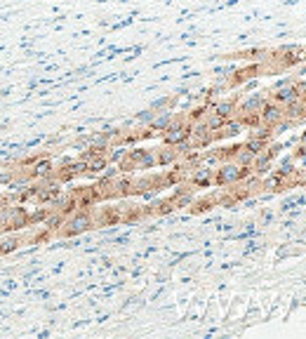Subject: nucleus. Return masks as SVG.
<instances>
[{
	"label": "nucleus",
	"mask_w": 306,
	"mask_h": 339,
	"mask_svg": "<svg viewBox=\"0 0 306 339\" xmlns=\"http://www.w3.org/2000/svg\"><path fill=\"white\" fill-rule=\"evenodd\" d=\"M90 226H92V215H87V212H78V215L66 224L64 236H78V233H82V231H87Z\"/></svg>",
	"instance_id": "20e7f679"
},
{
	"label": "nucleus",
	"mask_w": 306,
	"mask_h": 339,
	"mask_svg": "<svg viewBox=\"0 0 306 339\" xmlns=\"http://www.w3.org/2000/svg\"><path fill=\"white\" fill-rule=\"evenodd\" d=\"M156 118V113L148 109V111H142L139 116H137V122H142V125H151V120Z\"/></svg>",
	"instance_id": "9b49d317"
},
{
	"label": "nucleus",
	"mask_w": 306,
	"mask_h": 339,
	"mask_svg": "<svg viewBox=\"0 0 306 339\" xmlns=\"http://www.w3.org/2000/svg\"><path fill=\"white\" fill-rule=\"evenodd\" d=\"M254 160V153L252 151H247L245 146H240L238 151H236V156H233V163H238L240 167H250Z\"/></svg>",
	"instance_id": "1a4fd4ad"
},
{
	"label": "nucleus",
	"mask_w": 306,
	"mask_h": 339,
	"mask_svg": "<svg viewBox=\"0 0 306 339\" xmlns=\"http://www.w3.org/2000/svg\"><path fill=\"white\" fill-rule=\"evenodd\" d=\"M127 156H130V160L134 163L137 170H151L156 163V151H146V149H132L127 151Z\"/></svg>",
	"instance_id": "7ed1b4c3"
},
{
	"label": "nucleus",
	"mask_w": 306,
	"mask_h": 339,
	"mask_svg": "<svg viewBox=\"0 0 306 339\" xmlns=\"http://www.w3.org/2000/svg\"><path fill=\"white\" fill-rule=\"evenodd\" d=\"M212 111H217L219 116H224V118H233L236 116V109H238V99L236 97H231V99H224V101H217L210 106Z\"/></svg>",
	"instance_id": "0eeeda50"
},
{
	"label": "nucleus",
	"mask_w": 306,
	"mask_h": 339,
	"mask_svg": "<svg viewBox=\"0 0 306 339\" xmlns=\"http://www.w3.org/2000/svg\"><path fill=\"white\" fill-rule=\"evenodd\" d=\"M302 101H304V104H306V90H304V95H302Z\"/></svg>",
	"instance_id": "ddd939ff"
},
{
	"label": "nucleus",
	"mask_w": 306,
	"mask_h": 339,
	"mask_svg": "<svg viewBox=\"0 0 306 339\" xmlns=\"http://www.w3.org/2000/svg\"><path fill=\"white\" fill-rule=\"evenodd\" d=\"M250 175H252L250 167H240L238 163L226 160V163H222L214 170V184L217 186H236L238 181H243L245 177H250Z\"/></svg>",
	"instance_id": "f257e3e1"
},
{
	"label": "nucleus",
	"mask_w": 306,
	"mask_h": 339,
	"mask_svg": "<svg viewBox=\"0 0 306 339\" xmlns=\"http://www.w3.org/2000/svg\"><path fill=\"white\" fill-rule=\"evenodd\" d=\"M283 118H285V109L276 101H271V99L259 111V125H266V127H276Z\"/></svg>",
	"instance_id": "f03ea898"
},
{
	"label": "nucleus",
	"mask_w": 306,
	"mask_h": 339,
	"mask_svg": "<svg viewBox=\"0 0 306 339\" xmlns=\"http://www.w3.org/2000/svg\"><path fill=\"white\" fill-rule=\"evenodd\" d=\"M243 146H245L247 151H252L254 156H257V153H262V151L266 149L268 141H264V139H254V137H247V141H245Z\"/></svg>",
	"instance_id": "9d476101"
},
{
	"label": "nucleus",
	"mask_w": 306,
	"mask_h": 339,
	"mask_svg": "<svg viewBox=\"0 0 306 339\" xmlns=\"http://www.w3.org/2000/svg\"><path fill=\"white\" fill-rule=\"evenodd\" d=\"M268 101V97L264 95H252V97H247L245 101H240L238 104V109H236V116L238 113H259L262 111V106Z\"/></svg>",
	"instance_id": "423d86ee"
},
{
	"label": "nucleus",
	"mask_w": 306,
	"mask_h": 339,
	"mask_svg": "<svg viewBox=\"0 0 306 339\" xmlns=\"http://www.w3.org/2000/svg\"><path fill=\"white\" fill-rule=\"evenodd\" d=\"M179 160V156H177V151H174V146H170V144H165L163 149H156V163L158 165H172Z\"/></svg>",
	"instance_id": "6e6552de"
},
{
	"label": "nucleus",
	"mask_w": 306,
	"mask_h": 339,
	"mask_svg": "<svg viewBox=\"0 0 306 339\" xmlns=\"http://www.w3.org/2000/svg\"><path fill=\"white\" fill-rule=\"evenodd\" d=\"M271 101L280 104L283 109H285L287 104H292V101H299V95H297V90H294V82L283 85V87H276V92H273V97H271Z\"/></svg>",
	"instance_id": "39448f33"
},
{
	"label": "nucleus",
	"mask_w": 306,
	"mask_h": 339,
	"mask_svg": "<svg viewBox=\"0 0 306 339\" xmlns=\"http://www.w3.org/2000/svg\"><path fill=\"white\" fill-rule=\"evenodd\" d=\"M50 170H52V165H50V163H38V165H36V175H38V177L50 175Z\"/></svg>",
	"instance_id": "f8f14e48"
}]
</instances>
